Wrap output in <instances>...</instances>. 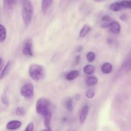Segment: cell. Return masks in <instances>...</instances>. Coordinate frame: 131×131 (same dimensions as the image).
Wrapping results in <instances>:
<instances>
[{
	"label": "cell",
	"mask_w": 131,
	"mask_h": 131,
	"mask_svg": "<svg viewBox=\"0 0 131 131\" xmlns=\"http://www.w3.org/2000/svg\"><path fill=\"white\" fill-rule=\"evenodd\" d=\"M97 83H98L97 78H96L95 76H93V75L88 77L86 79V81L87 86H89L95 85L97 84Z\"/></svg>",
	"instance_id": "cell-17"
},
{
	"label": "cell",
	"mask_w": 131,
	"mask_h": 131,
	"mask_svg": "<svg viewBox=\"0 0 131 131\" xmlns=\"http://www.w3.org/2000/svg\"><path fill=\"white\" fill-rule=\"evenodd\" d=\"M110 29L114 34H118L121 31V26L117 21H112L110 24Z\"/></svg>",
	"instance_id": "cell-8"
},
{
	"label": "cell",
	"mask_w": 131,
	"mask_h": 131,
	"mask_svg": "<svg viewBox=\"0 0 131 131\" xmlns=\"http://www.w3.org/2000/svg\"><path fill=\"white\" fill-rule=\"evenodd\" d=\"M43 122H44V125L48 129H51V118H52V114L51 113H49L47 115L43 116Z\"/></svg>",
	"instance_id": "cell-15"
},
{
	"label": "cell",
	"mask_w": 131,
	"mask_h": 131,
	"mask_svg": "<svg viewBox=\"0 0 131 131\" xmlns=\"http://www.w3.org/2000/svg\"><path fill=\"white\" fill-rule=\"evenodd\" d=\"M67 131H75V130H74V129H69V130H68Z\"/></svg>",
	"instance_id": "cell-36"
},
{
	"label": "cell",
	"mask_w": 131,
	"mask_h": 131,
	"mask_svg": "<svg viewBox=\"0 0 131 131\" xmlns=\"http://www.w3.org/2000/svg\"><path fill=\"white\" fill-rule=\"evenodd\" d=\"M123 8H129L131 9V0L130 1H127V0H124L120 2Z\"/></svg>",
	"instance_id": "cell-22"
},
{
	"label": "cell",
	"mask_w": 131,
	"mask_h": 131,
	"mask_svg": "<svg viewBox=\"0 0 131 131\" xmlns=\"http://www.w3.org/2000/svg\"><path fill=\"white\" fill-rule=\"evenodd\" d=\"M83 47H82V46H80V47H79V48L77 49V51H78V52H80V51H83Z\"/></svg>",
	"instance_id": "cell-33"
},
{
	"label": "cell",
	"mask_w": 131,
	"mask_h": 131,
	"mask_svg": "<svg viewBox=\"0 0 131 131\" xmlns=\"http://www.w3.org/2000/svg\"><path fill=\"white\" fill-rule=\"evenodd\" d=\"M94 1H95V2H101V1H103V0H93Z\"/></svg>",
	"instance_id": "cell-35"
},
{
	"label": "cell",
	"mask_w": 131,
	"mask_h": 131,
	"mask_svg": "<svg viewBox=\"0 0 131 131\" xmlns=\"http://www.w3.org/2000/svg\"><path fill=\"white\" fill-rule=\"evenodd\" d=\"M10 67H11V61H8L6 64L5 65L4 67L1 71V74H0V79L3 80L5 77L8 74L9 71H10Z\"/></svg>",
	"instance_id": "cell-9"
},
{
	"label": "cell",
	"mask_w": 131,
	"mask_h": 131,
	"mask_svg": "<svg viewBox=\"0 0 131 131\" xmlns=\"http://www.w3.org/2000/svg\"><path fill=\"white\" fill-rule=\"evenodd\" d=\"M120 19L122 20H125L127 19V15L125 14H123L120 17Z\"/></svg>",
	"instance_id": "cell-31"
},
{
	"label": "cell",
	"mask_w": 131,
	"mask_h": 131,
	"mask_svg": "<svg viewBox=\"0 0 131 131\" xmlns=\"http://www.w3.org/2000/svg\"><path fill=\"white\" fill-rule=\"evenodd\" d=\"M79 72L78 70H72V71L69 72L66 75V79L68 81H72L74 79H75V78H77L79 75Z\"/></svg>",
	"instance_id": "cell-14"
},
{
	"label": "cell",
	"mask_w": 131,
	"mask_h": 131,
	"mask_svg": "<svg viewBox=\"0 0 131 131\" xmlns=\"http://www.w3.org/2000/svg\"><path fill=\"white\" fill-rule=\"evenodd\" d=\"M90 107L88 105H85L83 107V108L81 110L80 112H79V123L80 124H84V122H86L88 116V113H89Z\"/></svg>",
	"instance_id": "cell-6"
},
{
	"label": "cell",
	"mask_w": 131,
	"mask_h": 131,
	"mask_svg": "<svg viewBox=\"0 0 131 131\" xmlns=\"http://www.w3.org/2000/svg\"><path fill=\"white\" fill-rule=\"evenodd\" d=\"M86 58L89 62H93L95 59V54L93 52H89L87 53Z\"/></svg>",
	"instance_id": "cell-24"
},
{
	"label": "cell",
	"mask_w": 131,
	"mask_h": 131,
	"mask_svg": "<svg viewBox=\"0 0 131 131\" xmlns=\"http://www.w3.org/2000/svg\"><path fill=\"white\" fill-rule=\"evenodd\" d=\"M24 131H34V124L32 122L29 123L25 128Z\"/></svg>",
	"instance_id": "cell-25"
},
{
	"label": "cell",
	"mask_w": 131,
	"mask_h": 131,
	"mask_svg": "<svg viewBox=\"0 0 131 131\" xmlns=\"http://www.w3.org/2000/svg\"><path fill=\"white\" fill-rule=\"evenodd\" d=\"M22 17L26 26H28L31 22L33 16V4L31 0H22Z\"/></svg>",
	"instance_id": "cell-1"
},
{
	"label": "cell",
	"mask_w": 131,
	"mask_h": 131,
	"mask_svg": "<svg viewBox=\"0 0 131 131\" xmlns=\"http://www.w3.org/2000/svg\"><path fill=\"white\" fill-rule=\"evenodd\" d=\"M50 102L46 98H40L37 100L36 103V111L38 115L43 117L50 113Z\"/></svg>",
	"instance_id": "cell-3"
},
{
	"label": "cell",
	"mask_w": 131,
	"mask_h": 131,
	"mask_svg": "<svg viewBox=\"0 0 131 131\" xmlns=\"http://www.w3.org/2000/svg\"><path fill=\"white\" fill-rule=\"evenodd\" d=\"M95 95V92L94 90L93 89H89L86 91V97H87L89 99H91L93 98Z\"/></svg>",
	"instance_id": "cell-23"
},
{
	"label": "cell",
	"mask_w": 131,
	"mask_h": 131,
	"mask_svg": "<svg viewBox=\"0 0 131 131\" xmlns=\"http://www.w3.org/2000/svg\"><path fill=\"white\" fill-rule=\"evenodd\" d=\"M111 22H102V24H101V27L102 28H109L110 26Z\"/></svg>",
	"instance_id": "cell-29"
},
{
	"label": "cell",
	"mask_w": 131,
	"mask_h": 131,
	"mask_svg": "<svg viewBox=\"0 0 131 131\" xmlns=\"http://www.w3.org/2000/svg\"><path fill=\"white\" fill-rule=\"evenodd\" d=\"M113 65L109 62H106L102 65L101 67V71L104 74H109L112 72Z\"/></svg>",
	"instance_id": "cell-11"
},
{
	"label": "cell",
	"mask_w": 131,
	"mask_h": 131,
	"mask_svg": "<svg viewBox=\"0 0 131 131\" xmlns=\"http://www.w3.org/2000/svg\"><path fill=\"white\" fill-rule=\"evenodd\" d=\"M91 30H92V28L88 24H84L79 32V37L84 38L90 32Z\"/></svg>",
	"instance_id": "cell-12"
},
{
	"label": "cell",
	"mask_w": 131,
	"mask_h": 131,
	"mask_svg": "<svg viewBox=\"0 0 131 131\" xmlns=\"http://www.w3.org/2000/svg\"><path fill=\"white\" fill-rule=\"evenodd\" d=\"M65 106L67 110L69 111H72L74 110V104H73V101L70 97H68L65 101Z\"/></svg>",
	"instance_id": "cell-19"
},
{
	"label": "cell",
	"mask_w": 131,
	"mask_h": 131,
	"mask_svg": "<svg viewBox=\"0 0 131 131\" xmlns=\"http://www.w3.org/2000/svg\"><path fill=\"white\" fill-rule=\"evenodd\" d=\"M5 5L8 6H12L14 4V0H3Z\"/></svg>",
	"instance_id": "cell-28"
},
{
	"label": "cell",
	"mask_w": 131,
	"mask_h": 131,
	"mask_svg": "<svg viewBox=\"0 0 131 131\" xmlns=\"http://www.w3.org/2000/svg\"><path fill=\"white\" fill-rule=\"evenodd\" d=\"M29 74L33 80L38 81L44 78L46 75V70L42 65L32 63L29 67Z\"/></svg>",
	"instance_id": "cell-2"
},
{
	"label": "cell",
	"mask_w": 131,
	"mask_h": 131,
	"mask_svg": "<svg viewBox=\"0 0 131 131\" xmlns=\"http://www.w3.org/2000/svg\"><path fill=\"white\" fill-rule=\"evenodd\" d=\"M6 29L3 24H0V43H3L6 39Z\"/></svg>",
	"instance_id": "cell-13"
},
{
	"label": "cell",
	"mask_w": 131,
	"mask_h": 131,
	"mask_svg": "<svg viewBox=\"0 0 131 131\" xmlns=\"http://www.w3.org/2000/svg\"><path fill=\"white\" fill-rule=\"evenodd\" d=\"M15 113L16 115L19 116H24L26 115V110L23 107H17L16 110H15Z\"/></svg>",
	"instance_id": "cell-20"
},
{
	"label": "cell",
	"mask_w": 131,
	"mask_h": 131,
	"mask_svg": "<svg viewBox=\"0 0 131 131\" xmlns=\"http://www.w3.org/2000/svg\"><path fill=\"white\" fill-rule=\"evenodd\" d=\"M123 68L126 69L127 71H129L131 69V56L127 60L124 62V65H123Z\"/></svg>",
	"instance_id": "cell-21"
},
{
	"label": "cell",
	"mask_w": 131,
	"mask_h": 131,
	"mask_svg": "<svg viewBox=\"0 0 131 131\" xmlns=\"http://www.w3.org/2000/svg\"><path fill=\"white\" fill-rule=\"evenodd\" d=\"M20 94L24 98L31 99L34 95V86L32 83H27L20 88Z\"/></svg>",
	"instance_id": "cell-4"
},
{
	"label": "cell",
	"mask_w": 131,
	"mask_h": 131,
	"mask_svg": "<svg viewBox=\"0 0 131 131\" xmlns=\"http://www.w3.org/2000/svg\"><path fill=\"white\" fill-rule=\"evenodd\" d=\"M110 8L111 10L113 12H119L123 9V7L120 2H115L114 3L111 4Z\"/></svg>",
	"instance_id": "cell-18"
},
{
	"label": "cell",
	"mask_w": 131,
	"mask_h": 131,
	"mask_svg": "<svg viewBox=\"0 0 131 131\" xmlns=\"http://www.w3.org/2000/svg\"><path fill=\"white\" fill-rule=\"evenodd\" d=\"M14 3H17V2H18V1H20V0H14ZM22 1V0H21Z\"/></svg>",
	"instance_id": "cell-37"
},
{
	"label": "cell",
	"mask_w": 131,
	"mask_h": 131,
	"mask_svg": "<svg viewBox=\"0 0 131 131\" xmlns=\"http://www.w3.org/2000/svg\"><path fill=\"white\" fill-rule=\"evenodd\" d=\"M1 101H2L3 104L4 105H5V106H8L9 101L6 96H2V97H1Z\"/></svg>",
	"instance_id": "cell-27"
},
{
	"label": "cell",
	"mask_w": 131,
	"mask_h": 131,
	"mask_svg": "<svg viewBox=\"0 0 131 131\" xmlns=\"http://www.w3.org/2000/svg\"><path fill=\"white\" fill-rule=\"evenodd\" d=\"M40 131H51V129H47V128H46V129H43V130H42Z\"/></svg>",
	"instance_id": "cell-34"
},
{
	"label": "cell",
	"mask_w": 131,
	"mask_h": 131,
	"mask_svg": "<svg viewBox=\"0 0 131 131\" xmlns=\"http://www.w3.org/2000/svg\"><path fill=\"white\" fill-rule=\"evenodd\" d=\"M22 126V122L19 120H11L6 125V128L9 130H15Z\"/></svg>",
	"instance_id": "cell-7"
},
{
	"label": "cell",
	"mask_w": 131,
	"mask_h": 131,
	"mask_svg": "<svg viewBox=\"0 0 131 131\" xmlns=\"http://www.w3.org/2000/svg\"><path fill=\"white\" fill-rule=\"evenodd\" d=\"M23 53L24 56H33V41L31 38H28L24 42L23 47Z\"/></svg>",
	"instance_id": "cell-5"
},
{
	"label": "cell",
	"mask_w": 131,
	"mask_h": 131,
	"mask_svg": "<svg viewBox=\"0 0 131 131\" xmlns=\"http://www.w3.org/2000/svg\"><path fill=\"white\" fill-rule=\"evenodd\" d=\"M54 0H42V11L43 14H46L52 5Z\"/></svg>",
	"instance_id": "cell-10"
},
{
	"label": "cell",
	"mask_w": 131,
	"mask_h": 131,
	"mask_svg": "<svg viewBox=\"0 0 131 131\" xmlns=\"http://www.w3.org/2000/svg\"><path fill=\"white\" fill-rule=\"evenodd\" d=\"M0 61H1V64H0V65H1V70H2L3 69V60L2 57L0 58Z\"/></svg>",
	"instance_id": "cell-32"
},
{
	"label": "cell",
	"mask_w": 131,
	"mask_h": 131,
	"mask_svg": "<svg viewBox=\"0 0 131 131\" xmlns=\"http://www.w3.org/2000/svg\"><path fill=\"white\" fill-rule=\"evenodd\" d=\"M95 70V67L93 65H87L83 69V72L86 75H92Z\"/></svg>",
	"instance_id": "cell-16"
},
{
	"label": "cell",
	"mask_w": 131,
	"mask_h": 131,
	"mask_svg": "<svg viewBox=\"0 0 131 131\" xmlns=\"http://www.w3.org/2000/svg\"><path fill=\"white\" fill-rule=\"evenodd\" d=\"M113 18L110 17V15H104L102 17V22H112Z\"/></svg>",
	"instance_id": "cell-26"
},
{
	"label": "cell",
	"mask_w": 131,
	"mask_h": 131,
	"mask_svg": "<svg viewBox=\"0 0 131 131\" xmlns=\"http://www.w3.org/2000/svg\"><path fill=\"white\" fill-rule=\"evenodd\" d=\"M80 60H81V56H79V55H78V56H76V58H75V64L79 63Z\"/></svg>",
	"instance_id": "cell-30"
}]
</instances>
